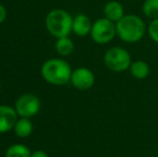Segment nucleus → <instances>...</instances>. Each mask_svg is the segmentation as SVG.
<instances>
[{
  "instance_id": "9b49d317",
  "label": "nucleus",
  "mask_w": 158,
  "mask_h": 157,
  "mask_svg": "<svg viewBox=\"0 0 158 157\" xmlns=\"http://www.w3.org/2000/svg\"><path fill=\"white\" fill-rule=\"evenodd\" d=\"M13 129H14V131H15V134L19 136V138H26V137L31 134L33 127L29 118H21L19 119H17L16 124H15Z\"/></svg>"
},
{
  "instance_id": "ddd939ff",
  "label": "nucleus",
  "mask_w": 158,
  "mask_h": 157,
  "mask_svg": "<svg viewBox=\"0 0 158 157\" xmlns=\"http://www.w3.org/2000/svg\"><path fill=\"white\" fill-rule=\"evenodd\" d=\"M74 50V44L72 40L69 39L68 37H63L58 38L56 42V51L63 56H68Z\"/></svg>"
},
{
  "instance_id": "4468645a",
  "label": "nucleus",
  "mask_w": 158,
  "mask_h": 157,
  "mask_svg": "<svg viewBox=\"0 0 158 157\" xmlns=\"http://www.w3.org/2000/svg\"><path fill=\"white\" fill-rule=\"evenodd\" d=\"M31 152L24 144H13L6 150V157H30Z\"/></svg>"
},
{
  "instance_id": "9d476101",
  "label": "nucleus",
  "mask_w": 158,
  "mask_h": 157,
  "mask_svg": "<svg viewBox=\"0 0 158 157\" xmlns=\"http://www.w3.org/2000/svg\"><path fill=\"white\" fill-rule=\"evenodd\" d=\"M93 24L88 16L84 14H79L73 19L72 24V30L74 31L75 35L80 37H85L92 31Z\"/></svg>"
},
{
  "instance_id": "20e7f679",
  "label": "nucleus",
  "mask_w": 158,
  "mask_h": 157,
  "mask_svg": "<svg viewBox=\"0 0 158 157\" xmlns=\"http://www.w3.org/2000/svg\"><path fill=\"white\" fill-rule=\"evenodd\" d=\"M116 35V24L106 17L99 19L93 24L90 36L96 43L106 44L112 41Z\"/></svg>"
},
{
  "instance_id": "f3484780",
  "label": "nucleus",
  "mask_w": 158,
  "mask_h": 157,
  "mask_svg": "<svg viewBox=\"0 0 158 157\" xmlns=\"http://www.w3.org/2000/svg\"><path fill=\"white\" fill-rule=\"evenodd\" d=\"M6 19V10L2 4H0V24L3 23Z\"/></svg>"
},
{
  "instance_id": "f257e3e1",
  "label": "nucleus",
  "mask_w": 158,
  "mask_h": 157,
  "mask_svg": "<svg viewBox=\"0 0 158 157\" xmlns=\"http://www.w3.org/2000/svg\"><path fill=\"white\" fill-rule=\"evenodd\" d=\"M41 74L48 83L53 85H64L71 80L72 71L67 61L59 58H52L43 64Z\"/></svg>"
},
{
  "instance_id": "f03ea898",
  "label": "nucleus",
  "mask_w": 158,
  "mask_h": 157,
  "mask_svg": "<svg viewBox=\"0 0 158 157\" xmlns=\"http://www.w3.org/2000/svg\"><path fill=\"white\" fill-rule=\"evenodd\" d=\"M145 32V24L139 16L135 14L125 15L116 23V35L125 42H137Z\"/></svg>"
},
{
  "instance_id": "1a4fd4ad",
  "label": "nucleus",
  "mask_w": 158,
  "mask_h": 157,
  "mask_svg": "<svg viewBox=\"0 0 158 157\" xmlns=\"http://www.w3.org/2000/svg\"><path fill=\"white\" fill-rule=\"evenodd\" d=\"M103 13L104 17L114 22V23H117L119 19H122L125 16L123 4L116 0H111V1L106 2L103 8Z\"/></svg>"
},
{
  "instance_id": "2eb2a0df",
  "label": "nucleus",
  "mask_w": 158,
  "mask_h": 157,
  "mask_svg": "<svg viewBox=\"0 0 158 157\" xmlns=\"http://www.w3.org/2000/svg\"><path fill=\"white\" fill-rule=\"evenodd\" d=\"M142 11L148 19H158V0H145L142 6Z\"/></svg>"
},
{
  "instance_id": "6ab92c4d",
  "label": "nucleus",
  "mask_w": 158,
  "mask_h": 157,
  "mask_svg": "<svg viewBox=\"0 0 158 157\" xmlns=\"http://www.w3.org/2000/svg\"><path fill=\"white\" fill-rule=\"evenodd\" d=\"M0 88H1V85H0Z\"/></svg>"
},
{
  "instance_id": "6e6552de",
  "label": "nucleus",
  "mask_w": 158,
  "mask_h": 157,
  "mask_svg": "<svg viewBox=\"0 0 158 157\" xmlns=\"http://www.w3.org/2000/svg\"><path fill=\"white\" fill-rule=\"evenodd\" d=\"M16 110L9 105H0V134L13 129L17 122Z\"/></svg>"
},
{
  "instance_id": "f8f14e48",
  "label": "nucleus",
  "mask_w": 158,
  "mask_h": 157,
  "mask_svg": "<svg viewBox=\"0 0 158 157\" xmlns=\"http://www.w3.org/2000/svg\"><path fill=\"white\" fill-rule=\"evenodd\" d=\"M130 72L135 78L137 79H145L150 73V67L143 60H137L131 63Z\"/></svg>"
},
{
  "instance_id": "0eeeda50",
  "label": "nucleus",
  "mask_w": 158,
  "mask_h": 157,
  "mask_svg": "<svg viewBox=\"0 0 158 157\" xmlns=\"http://www.w3.org/2000/svg\"><path fill=\"white\" fill-rule=\"evenodd\" d=\"M70 81L75 88L80 90H86L94 85L95 76L87 68H77L72 71Z\"/></svg>"
},
{
  "instance_id": "39448f33",
  "label": "nucleus",
  "mask_w": 158,
  "mask_h": 157,
  "mask_svg": "<svg viewBox=\"0 0 158 157\" xmlns=\"http://www.w3.org/2000/svg\"><path fill=\"white\" fill-rule=\"evenodd\" d=\"M104 64L112 71L122 72L130 67V55L122 48H112L104 55Z\"/></svg>"
},
{
  "instance_id": "dca6fc26",
  "label": "nucleus",
  "mask_w": 158,
  "mask_h": 157,
  "mask_svg": "<svg viewBox=\"0 0 158 157\" xmlns=\"http://www.w3.org/2000/svg\"><path fill=\"white\" fill-rule=\"evenodd\" d=\"M148 34L152 40L158 43V19H155L151 22L150 26H148Z\"/></svg>"
},
{
  "instance_id": "7ed1b4c3",
  "label": "nucleus",
  "mask_w": 158,
  "mask_h": 157,
  "mask_svg": "<svg viewBox=\"0 0 158 157\" xmlns=\"http://www.w3.org/2000/svg\"><path fill=\"white\" fill-rule=\"evenodd\" d=\"M73 19L67 11L61 9L51 11L45 19V25L50 34L56 38L68 37L72 30Z\"/></svg>"
},
{
  "instance_id": "423d86ee",
  "label": "nucleus",
  "mask_w": 158,
  "mask_h": 157,
  "mask_svg": "<svg viewBox=\"0 0 158 157\" xmlns=\"http://www.w3.org/2000/svg\"><path fill=\"white\" fill-rule=\"evenodd\" d=\"M15 110L21 118H32L40 110L39 98L32 94L22 95L15 103Z\"/></svg>"
},
{
  "instance_id": "a211bd4d",
  "label": "nucleus",
  "mask_w": 158,
  "mask_h": 157,
  "mask_svg": "<svg viewBox=\"0 0 158 157\" xmlns=\"http://www.w3.org/2000/svg\"><path fill=\"white\" fill-rule=\"evenodd\" d=\"M30 157H48V154L44 151H41V150H38V151H35L31 153V156Z\"/></svg>"
}]
</instances>
